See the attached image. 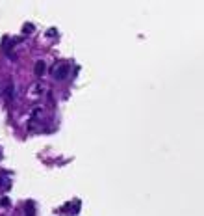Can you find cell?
Here are the masks:
<instances>
[{"mask_svg":"<svg viewBox=\"0 0 204 216\" xmlns=\"http://www.w3.org/2000/svg\"><path fill=\"white\" fill-rule=\"evenodd\" d=\"M24 214L26 216H35V207H34L32 201H28L26 205H24Z\"/></svg>","mask_w":204,"mask_h":216,"instance_id":"3","label":"cell"},{"mask_svg":"<svg viewBox=\"0 0 204 216\" xmlns=\"http://www.w3.org/2000/svg\"><path fill=\"white\" fill-rule=\"evenodd\" d=\"M78 209H80V203L76 201V203H73V207H71V212H73V214H76V212H78Z\"/></svg>","mask_w":204,"mask_h":216,"instance_id":"7","label":"cell"},{"mask_svg":"<svg viewBox=\"0 0 204 216\" xmlns=\"http://www.w3.org/2000/svg\"><path fill=\"white\" fill-rule=\"evenodd\" d=\"M0 205H2V207H9V205H11V201H9L8 198H2V199H0Z\"/></svg>","mask_w":204,"mask_h":216,"instance_id":"6","label":"cell"},{"mask_svg":"<svg viewBox=\"0 0 204 216\" xmlns=\"http://www.w3.org/2000/svg\"><path fill=\"white\" fill-rule=\"evenodd\" d=\"M22 34H26V36H30V34H34V24L26 23V24H24V28H22Z\"/></svg>","mask_w":204,"mask_h":216,"instance_id":"4","label":"cell"},{"mask_svg":"<svg viewBox=\"0 0 204 216\" xmlns=\"http://www.w3.org/2000/svg\"><path fill=\"white\" fill-rule=\"evenodd\" d=\"M69 71H71L69 63H61L59 67L54 71V78H56V80H65V78L69 77Z\"/></svg>","mask_w":204,"mask_h":216,"instance_id":"1","label":"cell"},{"mask_svg":"<svg viewBox=\"0 0 204 216\" xmlns=\"http://www.w3.org/2000/svg\"><path fill=\"white\" fill-rule=\"evenodd\" d=\"M6 97H9V99L13 97V84H9V86L6 88Z\"/></svg>","mask_w":204,"mask_h":216,"instance_id":"5","label":"cell"},{"mask_svg":"<svg viewBox=\"0 0 204 216\" xmlns=\"http://www.w3.org/2000/svg\"><path fill=\"white\" fill-rule=\"evenodd\" d=\"M0 184H2V177H0Z\"/></svg>","mask_w":204,"mask_h":216,"instance_id":"8","label":"cell"},{"mask_svg":"<svg viewBox=\"0 0 204 216\" xmlns=\"http://www.w3.org/2000/svg\"><path fill=\"white\" fill-rule=\"evenodd\" d=\"M45 71H47V63H45L43 60H39V62L35 63V67H34V73L37 75V77H43Z\"/></svg>","mask_w":204,"mask_h":216,"instance_id":"2","label":"cell"}]
</instances>
